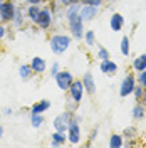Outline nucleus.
<instances>
[{"label": "nucleus", "instance_id": "nucleus-5", "mask_svg": "<svg viewBox=\"0 0 146 148\" xmlns=\"http://www.w3.org/2000/svg\"><path fill=\"white\" fill-rule=\"evenodd\" d=\"M69 140H71V143H79V140H81V131H79V125H77V120H71L69 121Z\"/></svg>", "mask_w": 146, "mask_h": 148}, {"label": "nucleus", "instance_id": "nucleus-9", "mask_svg": "<svg viewBox=\"0 0 146 148\" xmlns=\"http://www.w3.org/2000/svg\"><path fill=\"white\" fill-rule=\"evenodd\" d=\"M35 22L39 24L40 29H49V25H50V12L49 10H40Z\"/></svg>", "mask_w": 146, "mask_h": 148}, {"label": "nucleus", "instance_id": "nucleus-35", "mask_svg": "<svg viewBox=\"0 0 146 148\" xmlns=\"http://www.w3.org/2000/svg\"><path fill=\"white\" fill-rule=\"evenodd\" d=\"M3 2H5V0H0V5H2V3H3Z\"/></svg>", "mask_w": 146, "mask_h": 148}, {"label": "nucleus", "instance_id": "nucleus-22", "mask_svg": "<svg viewBox=\"0 0 146 148\" xmlns=\"http://www.w3.org/2000/svg\"><path fill=\"white\" fill-rule=\"evenodd\" d=\"M121 51H123V54L128 56L129 54V42H128V37H123V40H121Z\"/></svg>", "mask_w": 146, "mask_h": 148}, {"label": "nucleus", "instance_id": "nucleus-30", "mask_svg": "<svg viewBox=\"0 0 146 148\" xmlns=\"http://www.w3.org/2000/svg\"><path fill=\"white\" fill-rule=\"evenodd\" d=\"M61 2H62L64 5H74V3H77L79 0H61Z\"/></svg>", "mask_w": 146, "mask_h": 148}, {"label": "nucleus", "instance_id": "nucleus-6", "mask_svg": "<svg viewBox=\"0 0 146 148\" xmlns=\"http://www.w3.org/2000/svg\"><path fill=\"white\" fill-rule=\"evenodd\" d=\"M69 121H71L69 113H62V114H59V116L54 120V128L57 130V131H67V128H69Z\"/></svg>", "mask_w": 146, "mask_h": 148}, {"label": "nucleus", "instance_id": "nucleus-15", "mask_svg": "<svg viewBox=\"0 0 146 148\" xmlns=\"http://www.w3.org/2000/svg\"><path fill=\"white\" fill-rule=\"evenodd\" d=\"M116 69H118V66L114 64V62H111L109 59L108 61H102V64H101V71L106 73V74H114Z\"/></svg>", "mask_w": 146, "mask_h": 148}, {"label": "nucleus", "instance_id": "nucleus-33", "mask_svg": "<svg viewBox=\"0 0 146 148\" xmlns=\"http://www.w3.org/2000/svg\"><path fill=\"white\" fill-rule=\"evenodd\" d=\"M3 36H5V27H3V25H0V39H2Z\"/></svg>", "mask_w": 146, "mask_h": 148}, {"label": "nucleus", "instance_id": "nucleus-16", "mask_svg": "<svg viewBox=\"0 0 146 148\" xmlns=\"http://www.w3.org/2000/svg\"><path fill=\"white\" fill-rule=\"evenodd\" d=\"M134 69H136V71H139V73L146 69V54L139 56V57H136V59H134Z\"/></svg>", "mask_w": 146, "mask_h": 148}, {"label": "nucleus", "instance_id": "nucleus-8", "mask_svg": "<svg viewBox=\"0 0 146 148\" xmlns=\"http://www.w3.org/2000/svg\"><path fill=\"white\" fill-rule=\"evenodd\" d=\"M133 89H134V77H133V76H128V77L121 83V96L131 94Z\"/></svg>", "mask_w": 146, "mask_h": 148}, {"label": "nucleus", "instance_id": "nucleus-7", "mask_svg": "<svg viewBox=\"0 0 146 148\" xmlns=\"http://www.w3.org/2000/svg\"><path fill=\"white\" fill-rule=\"evenodd\" d=\"M69 91H71V96H72L74 101H81L82 92H84V86H82V81H72L71 88H69Z\"/></svg>", "mask_w": 146, "mask_h": 148}, {"label": "nucleus", "instance_id": "nucleus-25", "mask_svg": "<svg viewBox=\"0 0 146 148\" xmlns=\"http://www.w3.org/2000/svg\"><path fill=\"white\" fill-rule=\"evenodd\" d=\"M79 2H82L84 5H94V7H98V5H101L102 0H79Z\"/></svg>", "mask_w": 146, "mask_h": 148}, {"label": "nucleus", "instance_id": "nucleus-18", "mask_svg": "<svg viewBox=\"0 0 146 148\" xmlns=\"http://www.w3.org/2000/svg\"><path fill=\"white\" fill-rule=\"evenodd\" d=\"M39 14H40V9H39L37 5H30V7H29L27 15H29V18H30V20H34V22H35L37 17H39Z\"/></svg>", "mask_w": 146, "mask_h": 148}, {"label": "nucleus", "instance_id": "nucleus-1", "mask_svg": "<svg viewBox=\"0 0 146 148\" xmlns=\"http://www.w3.org/2000/svg\"><path fill=\"white\" fill-rule=\"evenodd\" d=\"M67 22H69L72 36L81 39L82 37V17L79 14V5L77 3H74L72 7L67 10Z\"/></svg>", "mask_w": 146, "mask_h": 148}, {"label": "nucleus", "instance_id": "nucleus-26", "mask_svg": "<svg viewBox=\"0 0 146 148\" xmlns=\"http://www.w3.org/2000/svg\"><path fill=\"white\" fill-rule=\"evenodd\" d=\"M99 57L102 59V61H108V59H109V52H108L104 47H101L99 49Z\"/></svg>", "mask_w": 146, "mask_h": 148}, {"label": "nucleus", "instance_id": "nucleus-14", "mask_svg": "<svg viewBox=\"0 0 146 148\" xmlns=\"http://www.w3.org/2000/svg\"><path fill=\"white\" fill-rule=\"evenodd\" d=\"M123 24H124V18L121 17L119 14H114V15L111 17V29H113L114 32H118V30H121V27H123Z\"/></svg>", "mask_w": 146, "mask_h": 148}, {"label": "nucleus", "instance_id": "nucleus-20", "mask_svg": "<svg viewBox=\"0 0 146 148\" xmlns=\"http://www.w3.org/2000/svg\"><path fill=\"white\" fill-rule=\"evenodd\" d=\"M123 145V138L119 136V135H113L111 136V141H109V147L111 148H119Z\"/></svg>", "mask_w": 146, "mask_h": 148}, {"label": "nucleus", "instance_id": "nucleus-34", "mask_svg": "<svg viewBox=\"0 0 146 148\" xmlns=\"http://www.w3.org/2000/svg\"><path fill=\"white\" fill-rule=\"evenodd\" d=\"M2 133H3V128H2V126H0V136H2Z\"/></svg>", "mask_w": 146, "mask_h": 148}, {"label": "nucleus", "instance_id": "nucleus-17", "mask_svg": "<svg viewBox=\"0 0 146 148\" xmlns=\"http://www.w3.org/2000/svg\"><path fill=\"white\" fill-rule=\"evenodd\" d=\"M64 141H65L64 131H55L54 135H52V147H57V145H61Z\"/></svg>", "mask_w": 146, "mask_h": 148}, {"label": "nucleus", "instance_id": "nucleus-24", "mask_svg": "<svg viewBox=\"0 0 146 148\" xmlns=\"http://www.w3.org/2000/svg\"><path fill=\"white\" fill-rule=\"evenodd\" d=\"M133 114H134V118H143V114H145V111L141 106H136L134 110H133Z\"/></svg>", "mask_w": 146, "mask_h": 148}, {"label": "nucleus", "instance_id": "nucleus-27", "mask_svg": "<svg viewBox=\"0 0 146 148\" xmlns=\"http://www.w3.org/2000/svg\"><path fill=\"white\" fill-rule=\"evenodd\" d=\"M86 42H87L89 46H92V44H94V32H92V30H89V32L86 34Z\"/></svg>", "mask_w": 146, "mask_h": 148}, {"label": "nucleus", "instance_id": "nucleus-31", "mask_svg": "<svg viewBox=\"0 0 146 148\" xmlns=\"http://www.w3.org/2000/svg\"><path fill=\"white\" fill-rule=\"evenodd\" d=\"M57 73H59V64H54L52 66V76H55Z\"/></svg>", "mask_w": 146, "mask_h": 148}, {"label": "nucleus", "instance_id": "nucleus-12", "mask_svg": "<svg viewBox=\"0 0 146 148\" xmlns=\"http://www.w3.org/2000/svg\"><path fill=\"white\" fill-rule=\"evenodd\" d=\"M30 67H32V71H34V73H44V71H46V61H44V59H40V57H34Z\"/></svg>", "mask_w": 146, "mask_h": 148}, {"label": "nucleus", "instance_id": "nucleus-2", "mask_svg": "<svg viewBox=\"0 0 146 148\" xmlns=\"http://www.w3.org/2000/svg\"><path fill=\"white\" fill-rule=\"evenodd\" d=\"M69 46H71V39L67 36H54L50 39V49L55 54H62Z\"/></svg>", "mask_w": 146, "mask_h": 148}, {"label": "nucleus", "instance_id": "nucleus-10", "mask_svg": "<svg viewBox=\"0 0 146 148\" xmlns=\"http://www.w3.org/2000/svg\"><path fill=\"white\" fill-rule=\"evenodd\" d=\"M96 7L94 5H86V7H82L81 10H79V14H81L82 20H91L94 15H96Z\"/></svg>", "mask_w": 146, "mask_h": 148}, {"label": "nucleus", "instance_id": "nucleus-32", "mask_svg": "<svg viewBox=\"0 0 146 148\" xmlns=\"http://www.w3.org/2000/svg\"><path fill=\"white\" fill-rule=\"evenodd\" d=\"M27 2L30 3V5H37V3H40L42 0H27Z\"/></svg>", "mask_w": 146, "mask_h": 148}, {"label": "nucleus", "instance_id": "nucleus-3", "mask_svg": "<svg viewBox=\"0 0 146 148\" xmlns=\"http://www.w3.org/2000/svg\"><path fill=\"white\" fill-rule=\"evenodd\" d=\"M15 5L12 2H3L0 5V22H7V20H14L15 15Z\"/></svg>", "mask_w": 146, "mask_h": 148}, {"label": "nucleus", "instance_id": "nucleus-11", "mask_svg": "<svg viewBox=\"0 0 146 148\" xmlns=\"http://www.w3.org/2000/svg\"><path fill=\"white\" fill-rule=\"evenodd\" d=\"M82 86H84V89L89 92V94H92L94 92V81H92V76L91 73H86L84 74V77H82Z\"/></svg>", "mask_w": 146, "mask_h": 148}, {"label": "nucleus", "instance_id": "nucleus-21", "mask_svg": "<svg viewBox=\"0 0 146 148\" xmlns=\"http://www.w3.org/2000/svg\"><path fill=\"white\" fill-rule=\"evenodd\" d=\"M42 123H44L42 114H32V126H34V128H39Z\"/></svg>", "mask_w": 146, "mask_h": 148}, {"label": "nucleus", "instance_id": "nucleus-23", "mask_svg": "<svg viewBox=\"0 0 146 148\" xmlns=\"http://www.w3.org/2000/svg\"><path fill=\"white\" fill-rule=\"evenodd\" d=\"M14 22H15V25H20L22 24V12L20 10H15V15H14Z\"/></svg>", "mask_w": 146, "mask_h": 148}, {"label": "nucleus", "instance_id": "nucleus-13", "mask_svg": "<svg viewBox=\"0 0 146 148\" xmlns=\"http://www.w3.org/2000/svg\"><path fill=\"white\" fill-rule=\"evenodd\" d=\"M49 108H50V103L46 101V99L40 101V103H35V104L32 106V114H42V113L46 110H49Z\"/></svg>", "mask_w": 146, "mask_h": 148}, {"label": "nucleus", "instance_id": "nucleus-28", "mask_svg": "<svg viewBox=\"0 0 146 148\" xmlns=\"http://www.w3.org/2000/svg\"><path fill=\"white\" fill-rule=\"evenodd\" d=\"M138 81H139V84H141V86H146V69H145V71H141V74H139V79H138Z\"/></svg>", "mask_w": 146, "mask_h": 148}, {"label": "nucleus", "instance_id": "nucleus-4", "mask_svg": "<svg viewBox=\"0 0 146 148\" xmlns=\"http://www.w3.org/2000/svg\"><path fill=\"white\" fill-rule=\"evenodd\" d=\"M72 74L67 73V71H62V73H57L55 74V83L61 89H69L71 84H72Z\"/></svg>", "mask_w": 146, "mask_h": 148}, {"label": "nucleus", "instance_id": "nucleus-29", "mask_svg": "<svg viewBox=\"0 0 146 148\" xmlns=\"http://www.w3.org/2000/svg\"><path fill=\"white\" fill-rule=\"evenodd\" d=\"M133 92L136 94V98H138V99H139V98L143 96V89H141V88H134V89H133Z\"/></svg>", "mask_w": 146, "mask_h": 148}, {"label": "nucleus", "instance_id": "nucleus-19", "mask_svg": "<svg viewBox=\"0 0 146 148\" xmlns=\"http://www.w3.org/2000/svg\"><path fill=\"white\" fill-rule=\"evenodd\" d=\"M18 74H20V77H22V79H29V77H30V74H32V67H30V66H27V64L20 66Z\"/></svg>", "mask_w": 146, "mask_h": 148}]
</instances>
